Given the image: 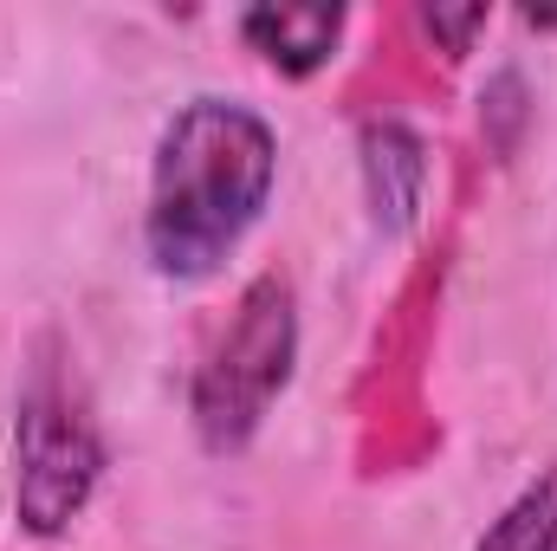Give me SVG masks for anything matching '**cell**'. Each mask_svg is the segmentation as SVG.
Returning <instances> with one entry per match:
<instances>
[{
  "instance_id": "277c9868",
  "label": "cell",
  "mask_w": 557,
  "mask_h": 551,
  "mask_svg": "<svg viewBox=\"0 0 557 551\" xmlns=\"http://www.w3.org/2000/svg\"><path fill=\"white\" fill-rule=\"evenodd\" d=\"M421 188H428V143L383 118L363 131V201H370V228L376 234H409L421 215Z\"/></svg>"
},
{
  "instance_id": "6da1fadb",
  "label": "cell",
  "mask_w": 557,
  "mask_h": 551,
  "mask_svg": "<svg viewBox=\"0 0 557 551\" xmlns=\"http://www.w3.org/2000/svg\"><path fill=\"white\" fill-rule=\"evenodd\" d=\"M278 131L240 98H188L162 124L143 188V260L169 285L214 279L267 221Z\"/></svg>"
},
{
  "instance_id": "5b68a950",
  "label": "cell",
  "mask_w": 557,
  "mask_h": 551,
  "mask_svg": "<svg viewBox=\"0 0 557 551\" xmlns=\"http://www.w3.org/2000/svg\"><path fill=\"white\" fill-rule=\"evenodd\" d=\"M344 26H350L344 7H247L240 13V39L285 78H311L318 65H331Z\"/></svg>"
},
{
  "instance_id": "7a4b0ae2",
  "label": "cell",
  "mask_w": 557,
  "mask_h": 551,
  "mask_svg": "<svg viewBox=\"0 0 557 551\" xmlns=\"http://www.w3.org/2000/svg\"><path fill=\"white\" fill-rule=\"evenodd\" d=\"M104 480V434L59 344L46 338L13 403V519L33 539H65Z\"/></svg>"
},
{
  "instance_id": "52a82bcc",
  "label": "cell",
  "mask_w": 557,
  "mask_h": 551,
  "mask_svg": "<svg viewBox=\"0 0 557 551\" xmlns=\"http://www.w3.org/2000/svg\"><path fill=\"white\" fill-rule=\"evenodd\" d=\"M486 7H421V26H428V39H441L454 59L473 46V33H486Z\"/></svg>"
},
{
  "instance_id": "3957f363",
  "label": "cell",
  "mask_w": 557,
  "mask_h": 551,
  "mask_svg": "<svg viewBox=\"0 0 557 551\" xmlns=\"http://www.w3.org/2000/svg\"><path fill=\"white\" fill-rule=\"evenodd\" d=\"M292 364H298V292L285 273H260L195 370L188 415H195L201 448L240 454L267 428L273 403L292 390Z\"/></svg>"
},
{
  "instance_id": "8992f818",
  "label": "cell",
  "mask_w": 557,
  "mask_h": 551,
  "mask_svg": "<svg viewBox=\"0 0 557 551\" xmlns=\"http://www.w3.org/2000/svg\"><path fill=\"white\" fill-rule=\"evenodd\" d=\"M473 551H557V467L532 474V480L499 506V519L480 532Z\"/></svg>"
}]
</instances>
